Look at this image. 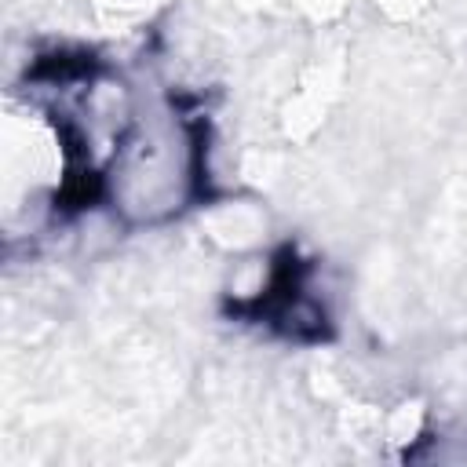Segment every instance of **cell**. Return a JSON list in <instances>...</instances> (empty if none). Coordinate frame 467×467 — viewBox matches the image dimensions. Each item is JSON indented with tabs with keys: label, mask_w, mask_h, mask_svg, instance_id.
Wrapping results in <instances>:
<instances>
[{
	"label": "cell",
	"mask_w": 467,
	"mask_h": 467,
	"mask_svg": "<svg viewBox=\"0 0 467 467\" xmlns=\"http://www.w3.org/2000/svg\"><path fill=\"white\" fill-rule=\"evenodd\" d=\"M237 314L248 310L252 321H263L270 317V325H277L285 336L292 339H306V343H317L328 336V314L310 299L306 292V263L296 259V248H281L277 259H274V281L270 288L252 299V303H237L234 306Z\"/></svg>",
	"instance_id": "1"
}]
</instances>
